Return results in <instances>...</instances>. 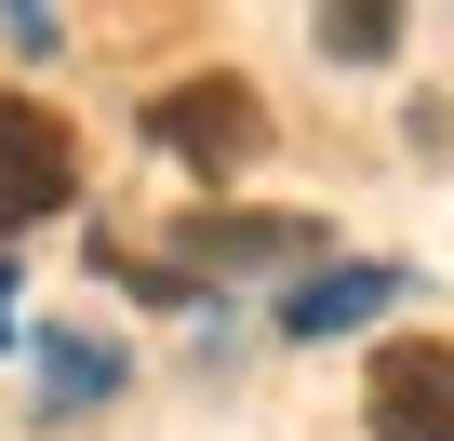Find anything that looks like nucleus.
<instances>
[{"label":"nucleus","instance_id":"3","mask_svg":"<svg viewBox=\"0 0 454 441\" xmlns=\"http://www.w3.org/2000/svg\"><path fill=\"white\" fill-rule=\"evenodd\" d=\"M374 428L387 441H454V348H427V335L374 348Z\"/></svg>","mask_w":454,"mask_h":441},{"label":"nucleus","instance_id":"8","mask_svg":"<svg viewBox=\"0 0 454 441\" xmlns=\"http://www.w3.org/2000/svg\"><path fill=\"white\" fill-rule=\"evenodd\" d=\"M0 28H14V41H41V54H54V0H0Z\"/></svg>","mask_w":454,"mask_h":441},{"label":"nucleus","instance_id":"9","mask_svg":"<svg viewBox=\"0 0 454 441\" xmlns=\"http://www.w3.org/2000/svg\"><path fill=\"white\" fill-rule=\"evenodd\" d=\"M0 335H14V281H0Z\"/></svg>","mask_w":454,"mask_h":441},{"label":"nucleus","instance_id":"4","mask_svg":"<svg viewBox=\"0 0 454 441\" xmlns=\"http://www.w3.org/2000/svg\"><path fill=\"white\" fill-rule=\"evenodd\" d=\"M308 255V228H281V214H187V268H281Z\"/></svg>","mask_w":454,"mask_h":441},{"label":"nucleus","instance_id":"5","mask_svg":"<svg viewBox=\"0 0 454 441\" xmlns=\"http://www.w3.org/2000/svg\"><path fill=\"white\" fill-rule=\"evenodd\" d=\"M387 295H401V268H321V281L281 308V335H348V321H361V308H387Z\"/></svg>","mask_w":454,"mask_h":441},{"label":"nucleus","instance_id":"1","mask_svg":"<svg viewBox=\"0 0 454 441\" xmlns=\"http://www.w3.org/2000/svg\"><path fill=\"white\" fill-rule=\"evenodd\" d=\"M147 147H174L187 174H241V161L268 147V107H254V81H227V67H200V81L147 94Z\"/></svg>","mask_w":454,"mask_h":441},{"label":"nucleus","instance_id":"6","mask_svg":"<svg viewBox=\"0 0 454 441\" xmlns=\"http://www.w3.org/2000/svg\"><path fill=\"white\" fill-rule=\"evenodd\" d=\"M387 41H401V0H321V54L361 67V54H387Z\"/></svg>","mask_w":454,"mask_h":441},{"label":"nucleus","instance_id":"2","mask_svg":"<svg viewBox=\"0 0 454 441\" xmlns=\"http://www.w3.org/2000/svg\"><path fill=\"white\" fill-rule=\"evenodd\" d=\"M81 201V147L41 94H0V228H41V214Z\"/></svg>","mask_w":454,"mask_h":441},{"label":"nucleus","instance_id":"7","mask_svg":"<svg viewBox=\"0 0 454 441\" xmlns=\"http://www.w3.org/2000/svg\"><path fill=\"white\" fill-rule=\"evenodd\" d=\"M41 388H54V401H94V388H121V361L81 348V335H54V348H41Z\"/></svg>","mask_w":454,"mask_h":441}]
</instances>
